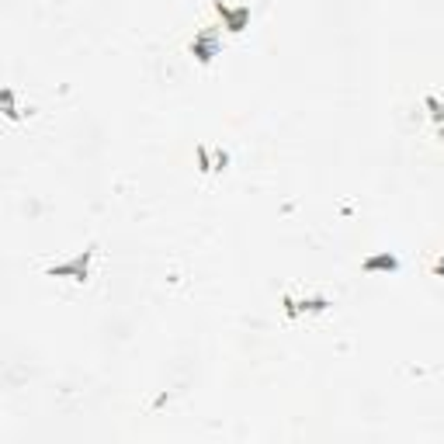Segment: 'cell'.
<instances>
[{"label":"cell","mask_w":444,"mask_h":444,"mask_svg":"<svg viewBox=\"0 0 444 444\" xmlns=\"http://www.w3.org/2000/svg\"><path fill=\"white\" fill-rule=\"evenodd\" d=\"M333 302L327 295H313V299H292V295H285L281 299V309H285V316L288 320H295V316H302V313H327Z\"/></svg>","instance_id":"7a4b0ae2"},{"label":"cell","mask_w":444,"mask_h":444,"mask_svg":"<svg viewBox=\"0 0 444 444\" xmlns=\"http://www.w3.org/2000/svg\"><path fill=\"white\" fill-rule=\"evenodd\" d=\"M4 111H7V118H11V122H14V118H21V111L14 108V91H11V87L4 91Z\"/></svg>","instance_id":"8992f818"},{"label":"cell","mask_w":444,"mask_h":444,"mask_svg":"<svg viewBox=\"0 0 444 444\" xmlns=\"http://www.w3.org/2000/svg\"><path fill=\"white\" fill-rule=\"evenodd\" d=\"M188 49H191V56H195L202 66H209L222 49V28L219 25H202V28L195 32V39H191Z\"/></svg>","instance_id":"6da1fadb"},{"label":"cell","mask_w":444,"mask_h":444,"mask_svg":"<svg viewBox=\"0 0 444 444\" xmlns=\"http://www.w3.org/2000/svg\"><path fill=\"white\" fill-rule=\"evenodd\" d=\"M216 14H219L222 28H226V32H233V35H240V32L247 28V21H250V7H247V4H240V7H229V4L216 0Z\"/></svg>","instance_id":"277c9868"},{"label":"cell","mask_w":444,"mask_h":444,"mask_svg":"<svg viewBox=\"0 0 444 444\" xmlns=\"http://www.w3.org/2000/svg\"><path fill=\"white\" fill-rule=\"evenodd\" d=\"M361 271H368V275H375V271H399V257H396V254L365 257V261H361Z\"/></svg>","instance_id":"5b68a950"},{"label":"cell","mask_w":444,"mask_h":444,"mask_svg":"<svg viewBox=\"0 0 444 444\" xmlns=\"http://www.w3.org/2000/svg\"><path fill=\"white\" fill-rule=\"evenodd\" d=\"M91 257H94V250H84V254H77V257L66 261V264H53L49 275L53 278H73V281H87V278H91Z\"/></svg>","instance_id":"3957f363"}]
</instances>
